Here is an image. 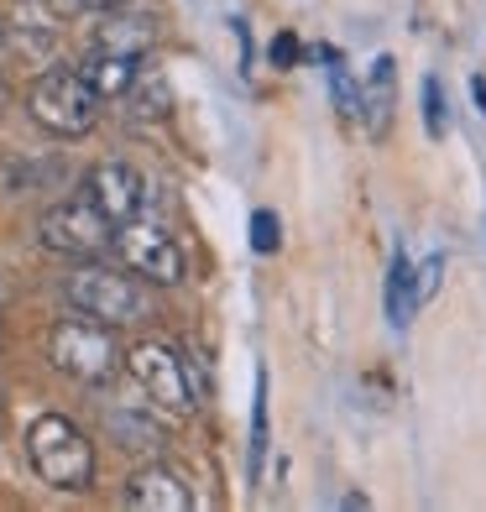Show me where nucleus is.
Returning a JSON list of instances; mask_svg holds the SVG:
<instances>
[{
    "label": "nucleus",
    "instance_id": "1",
    "mask_svg": "<svg viewBox=\"0 0 486 512\" xmlns=\"http://www.w3.org/2000/svg\"><path fill=\"white\" fill-rule=\"evenodd\" d=\"M27 460L53 492H89V481H95V445L63 413H42L27 429Z\"/></svg>",
    "mask_w": 486,
    "mask_h": 512
},
{
    "label": "nucleus",
    "instance_id": "2",
    "mask_svg": "<svg viewBox=\"0 0 486 512\" xmlns=\"http://www.w3.org/2000/svg\"><path fill=\"white\" fill-rule=\"evenodd\" d=\"M63 298H68V309L100 319V324H110V330L115 324H142L152 314V298L142 288V277H126V272L100 267V262H84V267L68 272Z\"/></svg>",
    "mask_w": 486,
    "mask_h": 512
},
{
    "label": "nucleus",
    "instance_id": "3",
    "mask_svg": "<svg viewBox=\"0 0 486 512\" xmlns=\"http://www.w3.org/2000/svg\"><path fill=\"white\" fill-rule=\"evenodd\" d=\"M48 361L63 371V377H74L84 387H105L115 382V371H121V345H115L110 324L100 319H63L53 324L48 335Z\"/></svg>",
    "mask_w": 486,
    "mask_h": 512
},
{
    "label": "nucleus",
    "instance_id": "4",
    "mask_svg": "<svg viewBox=\"0 0 486 512\" xmlns=\"http://www.w3.org/2000/svg\"><path fill=\"white\" fill-rule=\"evenodd\" d=\"M27 110H32V121L53 136H89L100 121V95L84 84V74H74V68H48V74L32 79Z\"/></svg>",
    "mask_w": 486,
    "mask_h": 512
},
{
    "label": "nucleus",
    "instance_id": "5",
    "mask_svg": "<svg viewBox=\"0 0 486 512\" xmlns=\"http://www.w3.org/2000/svg\"><path fill=\"white\" fill-rule=\"evenodd\" d=\"M110 251L121 256V267H126L131 277L157 283V288H173V283H183V272H189V262H183V246H178L162 225H152V220H142V215H131V220L115 225Z\"/></svg>",
    "mask_w": 486,
    "mask_h": 512
},
{
    "label": "nucleus",
    "instance_id": "6",
    "mask_svg": "<svg viewBox=\"0 0 486 512\" xmlns=\"http://www.w3.org/2000/svg\"><path fill=\"white\" fill-rule=\"evenodd\" d=\"M126 371L136 377V387L147 392V403L173 413V418H189L199 408L194 398V377H189V361H183L178 351H168V345L157 340H142L136 351L126 356Z\"/></svg>",
    "mask_w": 486,
    "mask_h": 512
},
{
    "label": "nucleus",
    "instance_id": "7",
    "mask_svg": "<svg viewBox=\"0 0 486 512\" xmlns=\"http://www.w3.org/2000/svg\"><path fill=\"white\" fill-rule=\"evenodd\" d=\"M110 236H115V225L89 199L53 204L48 215L37 220V241L48 246L53 256H74V262H95V256H105Z\"/></svg>",
    "mask_w": 486,
    "mask_h": 512
},
{
    "label": "nucleus",
    "instance_id": "8",
    "mask_svg": "<svg viewBox=\"0 0 486 512\" xmlns=\"http://www.w3.org/2000/svg\"><path fill=\"white\" fill-rule=\"evenodd\" d=\"M84 199L95 204L110 225H121L131 215H142L147 183H142V173H136V168H126V162H100V168L84 178Z\"/></svg>",
    "mask_w": 486,
    "mask_h": 512
},
{
    "label": "nucleus",
    "instance_id": "9",
    "mask_svg": "<svg viewBox=\"0 0 486 512\" xmlns=\"http://www.w3.org/2000/svg\"><path fill=\"white\" fill-rule=\"evenodd\" d=\"M126 507H136V512H189L194 492L183 486L178 471H168V465H142V471L126 481Z\"/></svg>",
    "mask_w": 486,
    "mask_h": 512
},
{
    "label": "nucleus",
    "instance_id": "10",
    "mask_svg": "<svg viewBox=\"0 0 486 512\" xmlns=\"http://www.w3.org/2000/svg\"><path fill=\"white\" fill-rule=\"evenodd\" d=\"M157 42V27L147 16H126L121 6L115 11H100V27H95V48L100 53H121V58H136L142 63Z\"/></svg>",
    "mask_w": 486,
    "mask_h": 512
},
{
    "label": "nucleus",
    "instance_id": "11",
    "mask_svg": "<svg viewBox=\"0 0 486 512\" xmlns=\"http://www.w3.org/2000/svg\"><path fill=\"white\" fill-rule=\"evenodd\" d=\"M136 68H142L136 58H121V53H100V48H95V53L84 58V68H79V74H84V84L95 89L100 100H115V95H126V84L136 79Z\"/></svg>",
    "mask_w": 486,
    "mask_h": 512
},
{
    "label": "nucleus",
    "instance_id": "12",
    "mask_svg": "<svg viewBox=\"0 0 486 512\" xmlns=\"http://www.w3.org/2000/svg\"><path fill=\"white\" fill-rule=\"evenodd\" d=\"M356 115L366 121V131H372V136H382V131H387V121H392V58H377L372 79L361 84Z\"/></svg>",
    "mask_w": 486,
    "mask_h": 512
},
{
    "label": "nucleus",
    "instance_id": "13",
    "mask_svg": "<svg viewBox=\"0 0 486 512\" xmlns=\"http://www.w3.org/2000/svg\"><path fill=\"white\" fill-rule=\"evenodd\" d=\"M126 100H131L136 121H162V115L173 110V89L157 68H136V79L126 84Z\"/></svg>",
    "mask_w": 486,
    "mask_h": 512
},
{
    "label": "nucleus",
    "instance_id": "14",
    "mask_svg": "<svg viewBox=\"0 0 486 512\" xmlns=\"http://www.w3.org/2000/svg\"><path fill=\"white\" fill-rule=\"evenodd\" d=\"M110 434L121 439V450H131V455H157L162 450V434H157V424L147 413H126V408H115L110 418Z\"/></svg>",
    "mask_w": 486,
    "mask_h": 512
},
{
    "label": "nucleus",
    "instance_id": "15",
    "mask_svg": "<svg viewBox=\"0 0 486 512\" xmlns=\"http://www.w3.org/2000/svg\"><path fill=\"white\" fill-rule=\"evenodd\" d=\"M408 314H413V262L398 251L392 256V272H387V319L408 324Z\"/></svg>",
    "mask_w": 486,
    "mask_h": 512
},
{
    "label": "nucleus",
    "instance_id": "16",
    "mask_svg": "<svg viewBox=\"0 0 486 512\" xmlns=\"http://www.w3.org/2000/svg\"><path fill=\"white\" fill-rule=\"evenodd\" d=\"M251 246H257L262 256H272L277 246H283V220H277L272 209H257V215H251Z\"/></svg>",
    "mask_w": 486,
    "mask_h": 512
},
{
    "label": "nucleus",
    "instance_id": "17",
    "mask_svg": "<svg viewBox=\"0 0 486 512\" xmlns=\"http://www.w3.org/2000/svg\"><path fill=\"white\" fill-rule=\"evenodd\" d=\"M439 272H445V256H429L424 272H413V304H429L439 288Z\"/></svg>",
    "mask_w": 486,
    "mask_h": 512
},
{
    "label": "nucleus",
    "instance_id": "18",
    "mask_svg": "<svg viewBox=\"0 0 486 512\" xmlns=\"http://www.w3.org/2000/svg\"><path fill=\"white\" fill-rule=\"evenodd\" d=\"M424 126H429V136L445 131V100H439V79H424Z\"/></svg>",
    "mask_w": 486,
    "mask_h": 512
},
{
    "label": "nucleus",
    "instance_id": "19",
    "mask_svg": "<svg viewBox=\"0 0 486 512\" xmlns=\"http://www.w3.org/2000/svg\"><path fill=\"white\" fill-rule=\"evenodd\" d=\"M272 58H277V63H293V58H298V42H293V37H277V42H272Z\"/></svg>",
    "mask_w": 486,
    "mask_h": 512
},
{
    "label": "nucleus",
    "instance_id": "20",
    "mask_svg": "<svg viewBox=\"0 0 486 512\" xmlns=\"http://www.w3.org/2000/svg\"><path fill=\"white\" fill-rule=\"evenodd\" d=\"M79 6H89V11H115V6H126V0H79Z\"/></svg>",
    "mask_w": 486,
    "mask_h": 512
},
{
    "label": "nucleus",
    "instance_id": "21",
    "mask_svg": "<svg viewBox=\"0 0 486 512\" xmlns=\"http://www.w3.org/2000/svg\"><path fill=\"white\" fill-rule=\"evenodd\" d=\"M471 95H476V105H481V115H486V79H471Z\"/></svg>",
    "mask_w": 486,
    "mask_h": 512
},
{
    "label": "nucleus",
    "instance_id": "22",
    "mask_svg": "<svg viewBox=\"0 0 486 512\" xmlns=\"http://www.w3.org/2000/svg\"><path fill=\"white\" fill-rule=\"evenodd\" d=\"M0 58H6V21H0Z\"/></svg>",
    "mask_w": 486,
    "mask_h": 512
}]
</instances>
